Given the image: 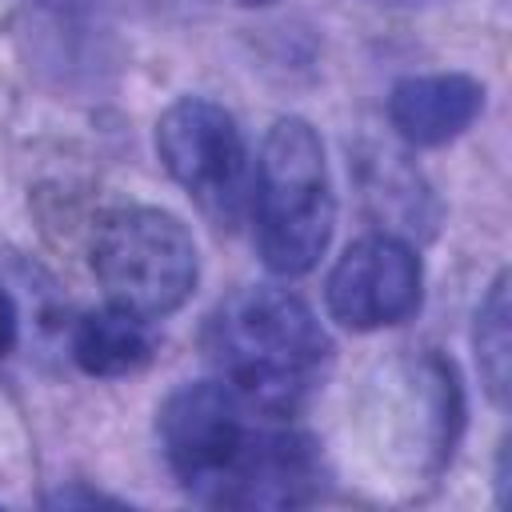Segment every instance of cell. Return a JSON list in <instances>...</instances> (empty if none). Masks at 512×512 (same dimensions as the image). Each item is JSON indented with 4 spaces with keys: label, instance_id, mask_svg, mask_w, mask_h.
<instances>
[{
    "label": "cell",
    "instance_id": "obj_1",
    "mask_svg": "<svg viewBox=\"0 0 512 512\" xmlns=\"http://www.w3.org/2000/svg\"><path fill=\"white\" fill-rule=\"evenodd\" d=\"M176 484L212 508H300L320 492V452L292 416L244 400L232 384L176 388L156 420Z\"/></svg>",
    "mask_w": 512,
    "mask_h": 512
},
{
    "label": "cell",
    "instance_id": "obj_2",
    "mask_svg": "<svg viewBox=\"0 0 512 512\" xmlns=\"http://www.w3.org/2000/svg\"><path fill=\"white\" fill-rule=\"evenodd\" d=\"M204 352L224 384L264 412L296 416L332 368V340L288 288H236L204 324Z\"/></svg>",
    "mask_w": 512,
    "mask_h": 512
},
{
    "label": "cell",
    "instance_id": "obj_3",
    "mask_svg": "<svg viewBox=\"0 0 512 512\" xmlns=\"http://www.w3.org/2000/svg\"><path fill=\"white\" fill-rule=\"evenodd\" d=\"M252 216L268 272L296 280L320 264L336 224V196L324 144L308 120L280 116L268 128L252 180Z\"/></svg>",
    "mask_w": 512,
    "mask_h": 512
},
{
    "label": "cell",
    "instance_id": "obj_4",
    "mask_svg": "<svg viewBox=\"0 0 512 512\" xmlns=\"http://www.w3.org/2000/svg\"><path fill=\"white\" fill-rule=\"evenodd\" d=\"M92 272L108 304L144 320L176 312L200 276L192 232L164 208H112L92 232Z\"/></svg>",
    "mask_w": 512,
    "mask_h": 512
},
{
    "label": "cell",
    "instance_id": "obj_5",
    "mask_svg": "<svg viewBox=\"0 0 512 512\" xmlns=\"http://www.w3.org/2000/svg\"><path fill=\"white\" fill-rule=\"evenodd\" d=\"M156 152L168 176L188 192V200L216 224L232 228L252 192V168L244 136L216 100L180 96L156 120Z\"/></svg>",
    "mask_w": 512,
    "mask_h": 512
},
{
    "label": "cell",
    "instance_id": "obj_6",
    "mask_svg": "<svg viewBox=\"0 0 512 512\" xmlns=\"http://www.w3.org/2000/svg\"><path fill=\"white\" fill-rule=\"evenodd\" d=\"M424 296L420 256L384 232L360 236L344 248L324 280V308L348 332H376L404 324Z\"/></svg>",
    "mask_w": 512,
    "mask_h": 512
},
{
    "label": "cell",
    "instance_id": "obj_7",
    "mask_svg": "<svg viewBox=\"0 0 512 512\" xmlns=\"http://www.w3.org/2000/svg\"><path fill=\"white\" fill-rule=\"evenodd\" d=\"M484 108V84L464 72L408 76L388 96V124L412 148L456 140Z\"/></svg>",
    "mask_w": 512,
    "mask_h": 512
},
{
    "label": "cell",
    "instance_id": "obj_8",
    "mask_svg": "<svg viewBox=\"0 0 512 512\" xmlns=\"http://www.w3.org/2000/svg\"><path fill=\"white\" fill-rule=\"evenodd\" d=\"M72 360L88 376H128L152 360V332L148 320L128 308H96L84 312L72 328Z\"/></svg>",
    "mask_w": 512,
    "mask_h": 512
},
{
    "label": "cell",
    "instance_id": "obj_9",
    "mask_svg": "<svg viewBox=\"0 0 512 512\" xmlns=\"http://www.w3.org/2000/svg\"><path fill=\"white\" fill-rule=\"evenodd\" d=\"M476 364L488 396L496 404H508V380H512V304H508V272H500L488 288V296L476 308Z\"/></svg>",
    "mask_w": 512,
    "mask_h": 512
},
{
    "label": "cell",
    "instance_id": "obj_10",
    "mask_svg": "<svg viewBox=\"0 0 512 512\" xmlns=\"http://www.w3.org/2000/svg\"><path fill=\"white\" fill-rule=\"evenodd\" d=\"M20 344V308L12 300V292L0 284V360H8Z\"/></svg>",
    "mask_w": 512,
    "mask_h": 512
},
{
    "label": "cell",
    "instance_id": "obj_11",
    "mask_svg": "<svg viewBox=\"0 0 512 512\" xmlns=\"http://www.w3.org/2000/svg\"><path fill=\"white\" fill-rule=\"evenodd\" d=\"M240 8H268V4H276V0H236Z\"/></svg>",
    "mask_w": 512,
    "mask_h": 512
}]
</instances>
